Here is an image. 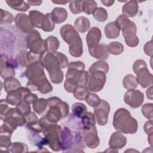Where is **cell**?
<instances>
[{
  "instance_id": "obj_35",
  "label": "cell",
  "mask_w": 153,
  "mask_h": 153,
  "mask_svg": "<svg viewBox=\"0 0 153 153\" xmlns=\"http://www.w3.org/2000/svg\"><path fill=\"white\" fill-rule=\"evenodd\" d=\"M107 50L109 53L113 55H119L124 51L123 45L119 42H112L107 45Z\"/></svg>"
},
{
  "instance_id": "obj_8",
  "label": "cell",
  "mask_w": 153,
  "mask_h": 153,
  "mask_svg": "<svg viewBox=\"0 0 153 153\" xmlns=\"http://www.w3.org/2000/svg\"><path fill=\"white\" fill-rule=\"evenodd\" d=\"M27 47L32 53L41 55L47 51L45 40L41 38L39 32L36 29H33L27 33L26 36Z\"/></svg>"
},
{
  "instance_id": "obj_38",
  "label": "cell",
  "mask_w": 153,
  "mask_h": 153,
  "mask_svg": "<svg viewBox=\"0 0 153 153\" xmlns=\"http://www.w3.org/2000/svg\"><path fill=\"white\" fill-rule=\"evenodd\" d=\"M88 93V88L86 86L78 85L73 92V94L76 99L79 100H85Z\"/></svg>"
},
{
  "instance_id": "obj_17",
  "label": "cell",
  "mask_w": 153,
  "mask_h": 153,
  "mask_svg": "<svg viewBox=\"0 0 153 153\" xmlns=\"http://www.w3.org/2000/svg\"><path fill=\"white\" fill-rule=\"evenodd\" d=\"M40 55L32 53L31 51H22L19 53L16 58L17 65L21 66L27 67L30 64L39 61Z\"/></svg>"
},
{
  "instance_id": "obj_49",
  "label": "cell",
  "mask_w": 153,
  "mask_h": 153,
  "mask_svg": "<svg viewBox=\"0 0 153 153\" xmlns=\"http://www.w3.org/2000/svg\"><path fill=\"white\" fill-rule=\"evenodd\" d=\"M36 100H38L37 96L35 94L31 93V91L26 93L23 98V102L28 104H33Z\"/></svg>"
},
{
  "instance_id": "obj_13",
  "label": "cell",
  "mask_w": 153,
  "mask_h": 153,
  "mask_svg": "<svg viewBox=\"0 0 153 153\" xmlns=\"http://www.w3.org/2000/svg\"><path fill=\"white\" fill-rule=\"evenodd\" d=\"M110 109L111 108L108 102L102 99H101L100 103L94 108V116L99 126H105L107 124Z\"/></svg>"
},
{
  "instance_id": "obj_56",
  "label": "cell",
  "mask_w": 153,
  "mask_h": 153,
  "mask_svg": "<svg viewBox=\"0 0 153 153\" xmlns=\"http://www.w3.org/2000/svg\"><path fill=\"white\" fill-rule=\"evenodd\" d=\"M114 1H109V0H107V1H101V2L106 7H109L113 5V4L114 3Z\"/></svg>"
},
{
  "instance_id": "obj_42",
  "label": "cell",
  "mask_w": 153,
  "mask_h": 153,
  "mask_svg": "<svg viewBox=\"0 0 153 153\" xmlns=\"http://www.w3.org/2000/svg\"><path fill=\"white\" fill-rule=\"evenodd\" d=\"M85 101L88 105L94 108L100 103L101 99L96 94L93 93H88L85 99Z\"/></svg>"
},
{
  "instance_id": "obj_1",
  "label": "cell",
  "mask_w": 153,
  "mask_h": 153,
  "mask_svg": "<svg viewBox=\"0 0 153 153\" xmlns=\"http://www.w3.org/2000/svg\"><path fill=\"white\" fill-rule=\"evenodd\" d=\"M39 62L48 71L51 81L60 84L63 79L62 69L68 67L69 60L67 57L56 51H47L41 55Z\"/></svg>"
},
{
  "instance_id": "obj_26",
  "label": "cell",
  "mask_w": 153,
  "mask_h": 153,
  "mask_svg": "<svg viewBox=\"0 0 153 153\" xmlns=\"http://www.w3.org/2000/svg\"><path fill=\"white\" fill-rule=\"evenodd\" d=\"M90 23L89 20L84 16L78 17L74 22V27L81 33H84L89 30Z\"/></svg>"
},
{
  "instance_id": "obj_28",
  "label": "cell",
  "mask_w": 153,
  "mask_h": 153,
  "mask_svg": "<svg viewBox=\"0 0 153 153\" xmlns=\"http://www.w3.org/2000/svg\"><path fill=\"white\" fill-rule=\"evenodd\" d=\"M20 82L14 76L5 78L4 81V87L5 91L8 93L11 91L18 89L21 87Z\"/></svg>"
},
{
  "instance_id": "obj_14",
  "label": "cell",
  "mask_w": 153,
  "mask_h": 153,
  "mask_svg": "<svg viewBox=\"0 0 153 153\" xmlns=\"http://www.w3.org/2000/svg\"><path fill=\"white\" fill-rule=\"evenodd\" d=\"M144 100V95L138 90L127 91L124 96V102L132 108H137L142 105Z\"/></svg>"
},
{
  "instance_id": "obj_11",
  "label": "cell",
  "mask_w": 153,
  "mask_h": 153,
  "mask_svg": "<svg viewBox=\"0 0 153 153\" xmlns=\"http://www.w3.org/2000/svg\"><path fill=\"white\" fill-rule=\"evenodd\" d=\"M106 73L96 71L90 74L87 82V88L93 92H98L104 87L106 82Z\"/></svg>"
},
{
  "instance_id": "obj_30",
  "label": "cell",
  "mask_w": 153,
  "mask_h": 153,
  "mask_svg": "<svg viewBox=\"0 0 153 153\" xmlns=\"http://www.w3.org/2000/svg\"><path fill=\"white\" fill-rule=\"evenodd\" d=\"M55 23L52 19L51 13H46L44 14L42 20L41 29L45 32H51L54 30Z\"/></svg>"
},
{
  "instance_id": "obj_19",
  "label": "cell",
  "mask_w": 153,
  "mask_h": 153,
  "mask_svg": "<svg viewBox=\"0 0 153 153\" xmlns=\"http://www.w3.org/2000/svg\"><path fill=\"white\" fill-rule=\"evenodd\" d=\"M15 23L19 29L25 33H29L33 30L29 16L24 13H18L15 17Z\"/></svg>"
},
{
  "instance_id": "obj_25",
  "label": "cell",
  "mask_w": 153,
  "mask_h": 153,
  "mask_svg": "<svg viewBox=\"0 0 153 153\" xmlns=\"http://www.w3.org/2000/svg\"><path fill=\"white\" fill-rule=\"evenodd\" d=\"M52 19L57 24L63 23L68 17V12L65 8L61 7H55L51 13Z\"/></svg>"
},
{
  "instance_id": "obj_16",
  "label": "cell",
  "mask_w": 153,
  "mask_h": 153,
  "mask_svg": "<svg viewBox=\"0 0 153 153\" xmlns=\"http://www.w3.org/2000/svg\"><path fill=\"white\" fill-rule=\"evenodd\" d=\"M30 91H31L27 87H21L17 90L8 93L5 100L8 104L13 106H17L23 102V96Z\"/></svg>"
},
{
  "instance_id": "obj_52",
  "label": "cell",
  "mask_w": 153,
  "mask_h": 153,
  "mask_svg": "<svg viewBox=\"0 0 153 153\" xmlns=\"http://www.w3.org/2000/svg\"><path fill=\"white\" fill-rule=\"evenodd\" d=\"M152 124V120H149L148 121H146L143 126V130L148 135L153 134Z\"/></svg>"
},
{
  "instance_id": "obj_18",
  "label": "cell",
  "mask_w": 153,
  "mask_h": 153,
  "mask_svg": "<svg viewBox=\"0 0 153 153\" xmlns=\"http://www.w3.org/2000/svg\"><path fill=\"white\" fill-rule=\"evenodd\" d=\"M137 83L139 84L142 88H146L152 85L153 75L150 73L147 68V66L139 69L136 73Z\"/></svg>"
},
{
  "instance_id": "obj_3",
  "label": "cell",
  "mask_w": 153,
  "mask_h": 153,
  "mask_svg": "<svg viewBox=\"0 0 153 153\" xmlns=\"http://www.w3.org/2000/svg\"><path fill=\"white\" fill-rule=\"evenodd\" d=\"M112 124L115 129L124 134H134L137 130V120L126 108H121L115 111Z\"/></svg>"
},
{
  "instance_id": "obj_48",
  "label": "cell",
  "mask_w": 153,
  "mask_h": 153,
  "mask_svg": "<svg viewBox=\"0 0 153 153\" xmlns=\"http://www.w3.org/2000/svg\"><path fill=\"white\" fill-rule=\"evenodd\" d=\"M16 109L17 111L22 115L26 116L30 112V106L25 102H21L19 105L16 106Z\"/></svg>"
},
{
  "instance_id": "obj_37",
  "label": "cell",
  "mask_w": 153,
  "mask_h": 153,
  "mask_svg": "<svg viewBox=\"0 0 153 153\" xmlns=\"http://www.w3.org/2000/svg\"><path fill=\"white\" fill-rule=\"evenodd\" d=\"M47 51H56L60 46L58 39L53 36H50L45 40Z\"/></svg>"
},
{
  "instance_id": "obj_12",
  "label": "cell",
  "mask_w": 153,
  "mask_h": 153,
  "mask_svg": "<svg viewBox=\"0 0 153 153\" xmlns=\"http://www.w3.org/2000/svg\"><path fill=\"white\" fill-rule=\"evenodd\" d=\"M17 66L16 60L8 57L5 55L1 54L0 72L1 76L2 79L15 76V68Z\"/></svg>"
},
{
  "instance_id": "obj_40",
  "label": "cell",
  "mask_w": 153,
  "mask_h": 153,
  "mask_svg": "<svg viewBox=\"0 0 153 153\" xmlns=\"http://www.w3.org/2000/svg\"><path fill=\"white\" fill-rule=\"evenodd\" d=\"M11 134L8 133L1 132L0 136V146L1 148H4L5 149H9L12 145V142L11 141Z\"/></svg>"
},
{
  "instance_id": "obj_6",
  "label": "cell",
  "mask_w": 153,
  "mask_h": 153,
  "mask_svg": "<svg viewBox=\"0 0 153 153\" xmlns=\"http://www.w3.org/2000/svg\"><path fill=\"white\" fill-rule=\"evenodd\" d=\"M82 136L79 133L72 132L67 127L62 130L60 146L63 152H84Z\"/></svg>"
},
{
  "instance_id": "obj_10",
  "label": "cell",
  "mask_w": 153,
  "mask_h": 153,
  "mask_svg": "<svg viewBox=\"0 0 153 153\" xmlns=\"http://www.w3.org/2000/svg\"><path fill=\"white\" fill-rule=\"evenodd\" d=\"M121 30L126 44L128 46L135 47L138 45L139 40L136 35L137 27L133 22L129 20L121 27Z\"/></svg>"
},
{
  "instance_id": "obj_5",
  "label": "cell",
  "mask_w": 153,
  "mask_h": 153,
  "mask_svg": "<svg viewBox=\"0 0 153 153\" xmlns=\"http://www.w3.org/2000/svg\"><path fill=\"white\" fill-rule=\"evenodd\" d=\"M42 127L43 136L46 145L54 151H59L61 149L60 136L61 127L56 123H50L44 117L39 120Z\"/></svg>"
},
{
  "instance_id": "obj_32",
  "label": "cell",
  "mask_w": 153,
  "mask_h": 153,
  "mask_svg": "<svg viewBox=\"0 0 153 153\" xmlns=\"http://www.w3.org/2000/svg\"><path fill=\"white\" fill-rule=\"evenodd\" d=\"M86 106L81 102H76L72 106V112L77 118H81L87 112Z\"/></svg>"
},
{
  "instance_id": "obj_24",
  "label": "cell",
  "mask_w": 153,
  "mask_h": 153,
  "mask_svg": "<svg viewBox=\"0 0 153 153\" xmlns=\"http://www.w3.org/2000/svg\"><path fill=\"white\" fill-rule=\"evenodd\" d=\"M120 29L115 22L108 23L105 27L104 32L108 39H115L118 37L120 33Z\"/></svg>"
},
{
  "instance_id": "obj_54",
  "label": "cell",
  "mask_w": 153,
  "mask_h": 153,
  "mask_svg": "<svg viewBox=\"0 0 153 153\" xmlns=\"http://www.w3.org/2000/svg\"><path fill=\"white\" fill-rule=\"evenodd\" d=\"M146 96L147 97L150 99V100H152V85H151L148 88V90H146Z\"/></svg>"
},
{
  "instance_id": "obj_21",
  "label": "cell",
  "mask_w": 153,
  "mask_h": 153,
  "mask_svg": "<svg viewBox=\"0 0 153 153\" xmlns=\"http://www.w3.org/2000/svg\"><path fill=\"white\" fill-rule=\"evenodd\" d=\"M88 51L93 57L97 59L106 60L109 57L107 45L103 44H99L95 46L88 47Z\"/></svg>"
},
{
  "instance_id": "obj_45",
  "label": "cell",
  "mask_w": 153,
  "mask_h": 153,
  "mask_svg": "<svg viewBox=\"0 0 153 153\" xmlns=\"http://www.w3.org/2000/svg\"><path fill=\"white\" fill-rule=\"evenodd\" d=\"M1 24H10L14 20V16L11 13L4 10L3 9H1Z\"/></svg>"
},
{
  "instance_id": "obj_57",
  "label": "cell",
  "mask_w": 153,
  "mask_h": 153,
  "mask_svg": "<svg viewBox=\"0 0 153 153\" xmlns=\"http://www.w3.org/2000/svg\"><path fill=\"white\" fill-rule=\"evenodd\" d=\"M148 141L149 143L150 144V145L152 146V134H151L148 135Z\"/></svg>"
},
{
  "instance_id": "obj_43",
  "label": "cell",
  "mask_w": 153,
  "mask_h": 153,
  "mask_svg": "<svg viewBox=\"0 0 153 153\" xmlns=\"http://www.w3.org/2000/svg\"><path fill=\"white\" fill-rule=\"evenodd\" d=\"M10 152L19 153V152H26L28 151L27 146L22 142H14L10 147Z\"/></svg>"
},
{
  "instance_id": "obj_34",
  "label": "cell",
  "mask_w": 153,
  "mask_h": 153,
  "mask_svg": "<svg viewBox=\"0 0 153 153\" xmlns=\"http://www.w3.org/2000/svg\"><path fill=\"white\" fill-rule=\"evenodd\" d=\"M109 65L103 60L97 61L94 63L89 68V72L91 74L96 71H102L107 73L109 71Z\"/></svg>"
},
{
  "instance_id": "obj_22",
  "label": "cell",
  "mask_w": 153,
  "mask_h": 153,
  "mask_svg": "<svg viewBox=\"0 0 153 153\" xmlns=\"http://www.w3.org/2000/svg\"><path fill=\"white\" fill-rule=\"evenodd\" d=\"M102 38L100 30L97 27H91L86 35V41L88 47L98 45Z\"/></svg>"
},
{
  "instance_id": "obj_46",
  "label": "cell",
  "mask_w": 153,
  "mask_h": 153,
  "mask_svg": "<svg viewBox=\"0 0 153 153\" xmlns=\"http://www.w3.org/2000/svg\"><path fill=\"white\" fill-rule=\"evenodd\" d=\"M69 9L73 14H78L82 11L83 1H72L69 2Z\"/></svg>"
},
{
  "instance_id": "obj_29",
  "label": "cell",
  "mask_w": 153,
  "mask_h": 153,
  "mask_svg": "<svg viewBox=\"0 0 153 153\" xmlns=\"http://www.w3.org/2000/svg\"><path fill=\"white\" fill-rule=\"evenodd\" d=\"M5 1L10 7L15 10L26 11L30 8V5L27 3L26 1L19 0H6Z\"/></svg>"
},
{
  "instance_id": "obj_15",
  "label": "cell",
  "mask_w": 153,
  "mask_h": 153,
  "mask_svg": "<svg viewBox=\"0 0 153 153\" xmlns=\"http://www.w3.org/2000/svg\"><path fill=\"white\" fill-rule=\"evenodd\" d=\"M82 136L84 143L89 148L94 149L100 143L96 126L90 128H82Z\"/></svg>"
},
{
  "instance_id": "obj_36",
  "label": "cell",
  "mask_w": 153,
  "mask_h": 153,
  "mask_svg": "<svg viewBox=\"0 0 153 153\" xmlns=\"http://www.w3.org/2000/svg\"><path fill=\"white\" fill-rule=\"evenodd\" d=\"M32 105L33 111L38 114H41L44 112L48 106L47 100L44 98L36 100Z\"/></svg>"
},
{
  "instance_id": "obj_39",
  "label": "cell",
  "mask_w": 153,
  "mask_h": 153,
  "mask_svg": "<svg viewBox=\"0 0 153 153\" xmlns=\"http://www.w3.org/2000/svg\"><path fill=\"white\" fill-rule=\"evenodd\" d=\"M97 3L94 1H83L82 11L86 14H93L97 9Z\"/></svg>"
},
{
  "instance_id": "obj_7",
  "label": "cell",
  "mask_w": 153,
  "mask_h": 153,
  "mask_svg": "<svg viewBox=\"0 0 153 153\" xmlns=\"http://www.w3.org/2000/svg\"><path fill=\"white\" fill-rule=\"evenodd\" d=\"M49 110L44 118L50 123H57L62 118L67 117L69 108L68 104L57 97H51L47 99Z\"/></svg>"
},
{
  "instance_id": "obj_41",
  "label": "cell",
  "mask_w": 153,
  "mask_h": 153,
  "mask_svg": "<svg viewBox=\"0 0 153 153\" xmlns=\"http://www.w3.org/2000/svg\"><path fill=\"white\" fill-rule=\"evenodd\" d=\"M93 15L96 20L100 22L106 21L108 18V13L106 10L102 7L97 8Z\"/></svg>"
},
{
  "instance_id": "obj_9",
  "label": "cell",
  "mask_w": 153,
  "mask_h": 153,
  "mask_svg": "<svg viewBox=\"0 0 153 153\" xmlns=\"http://www.w3.org/2000/svg\"><path fill=\"white\" fill-rule=\"evenodd\" d=\"M4 124L13 131L15 130L18 126L21 127L26 124V117L20 114L16 108H10L3 118Z\"/></svg>"
},
{
  "instance_id": "obj_27",
  "label": "cell",
  "mask_w": 153,
  "mask_h": 153,
  "mask_svg": "<svg viewBox=\"0 0 153 153\" xmlns=\"http://www.w3.org/2000/svg\"><path fill=\"white\" fill-rule=\"evenodd\" d=\"M44 14L36 10H32L29 13V19L33 27L41 28L42 20Z\"/></svg>"
},
{
  "instance_id": "obj_44",
  "label": "cell",
  "mask_w": 153,
  "mask_h": 153,
  "mask_svg": "<svg viewBox=\"0 0 153 153\" xmlns=\"http://www.w3.org/2000/svg\"><path fill=\"white\" fill-rule=\"evenodd\" d=\"M78 86V82L74 79L66 78L64 82V88L68 93H73Z\"/></svg>"
},
{
  "instance_id": "obj_33",
  "label": "cell",
  "mask_w": 153,
  "mask_h": 153,
  "mask_svg": "<svg viewBox=\"0 0 153 153\" xmlns=\"http://www.w3.org/2000/svg\"><path fill=\"white\" fill-rule=\"evenodd\" d=\"M83 128H90L95 127L96 120L93 114L90 112H87L86 114L81 118Z\"/></svg>"
},
{
  "instance_id": "obj_55",
  "label": "cell",
  "mask_w": 153,
  "mask_h": 153,
  "mask_svg": "<svg viewBox=\"0 0 153 153\" xmlns=\"http://www.w3.org/2000/svg\"><path fill=\"white\" fill-rule=\"evenodd\" d=\"M26 2L29 5H40L42 2V1H26Z\"/></svg>"
},
{
  "instance_id": "obj_2",
  "label": "cell",
  "mask_w": 153,
  "mask_h": 153,
  "mask_svg": "<svg viewBox=\"0 0 153 153\" xmlns=\"http://www.w3.org/2000/svg\"><path fill=\"white\" fill-rule=\"evenodd\" d=\"M44 68L39 61L34 62L27 66L25 75L28 79L26 87L30 91L38 90L41 93L47 94L53 90V87L44 73Z\"/></svg>"
},
{
  "instance_id": "obj_31",
  "label": "cell",
  "mask_w": 153,
  "mask_h": 153,
  "mask_svg": "<svg viewBox=\"0 0 153 153\" xmlns=\"http://www.w3.org/2000/svg\"><path fill=\"white\" fill-rule=\"evenodd\" d=\"M123 84L124 87L128 90H134L138 85L136 77H135L132 74H128L124 76L123 80Z\"/></svg>"
},
{
  "instance_id": "obj_23",
  "label": "cell",
  "mask_w": 153,
  "mask_h": 153,
  "mask_svg": "<svg viewBox=\"0 0 153 153\" xmlns=\"http://www.w3.org/2000/svg\"><path fill=\"white\" fill-rule=\"evenodd\" d=\"M138 9L139 5L136 1H129L123 6L122 12L127 17H133L137 14Z\"/></svg>"
},
{
  "instance_id": "obj_53",
  "label": "cell",
  "mask_w": 153,
  "mask_h": 153,
  "mask_svg": "<svg viewBox=\"0 0 153 153\" xmlns=\"http://www.w3.org/2000/svg\"><path fill=\"white\" fill-rule=\"evenodd\" d=\"M143 50L145 53L149 56H152V41L150 40L149 41L147 42L143 47Z\"/></svg>"
},
{
  "instance_id": "obj_50",
  "label": "cell",
  "mask_w": 153,
  "mask_h": 153,
  "mask_svg": "<svg viewBox=\"0 0 153 153\" xmlns=\"http://www.w3.org/2000/svg\"><path fill=\"white\" fill-rule=\"evenodd\" d=\"M8 103L6 101V100L2 99L1 100V105H0V113H1V119L4 117L7 111L9 110L10 108L8 106Z\"/></svg>"
},
{
  "instance_id": "obj_4",
  "label": "cell",
  "mask_w": 153,
  "mask_h": 153,
  "mask_svg": "<svg viewBox=\"0 0 153 153\" xmlns=\"http://www.w3.org/2000/svg\"><path fill=\"white\" fill-rule=\"evenodd\" d=\"M60 33L63 39L69 45V54L75 57L81 56L83 53L82 42L75 28L69 24L63 25L60 28Z\"/></svg>"
},
{
  "instance_id": "obj_51",
  "label": "cell",
  "mask_w": 153,
  "mask_h": 153,
  "mask_svg": "<svg viewBox=\"0 0 153 153\" xmlns=\"http://www.w3.org/2000/svg\"><path fill=\"white\" fill-rule=\"evenodd\" d=\"M146 63L145 62V60H142V59H138L137 60H136L133 65V70L134 71V72L136 74V72L140 69V68L146 66Z\"/></svg>"
},
{
  "instance_id": "obj_58",
  "label": "cell",
  "mask_w": 153,
  "mask_h": 153,
  "mask_svg": "<svg viewBox=\"0 0 153 153\" xmlns=\"http://www.w3.org/2000/svg\"><path fill=\"white\" fill-rule=\"evenodd\" d=\"M53 3H54V4H67L68 2H68V1H57V2H54V1H52Z\"/></svg>"
},
{
  "instance_id": "obj_47",
  "label": "cell",
  "mask_w": 153,
  "mask_h": 153,
  "mask_svg": "<svg viewBox=\"0 0 153 153\" xmlns=\"http://www.w3.org/2000/svg\"><path fill=\"white\" fill-rule=\"evenodd\" d=\"M142 112L143 115V116L149 119V120H152L153 118V104L151 103H146L143 105L142 107Z\"/></svg>"
},
{
  "instance_id": "obj_20",
  "label": "cell",
  "mask_w": 153,
  "mask_h": 153,
  "mask_svg": "<svg viewBox=\"0 0 153 153\" xmlns=\"http://www.w3.org/2000/svg\"><path fill=\"white\" fill-rule=\"evenodd\" d=\"M126 143V137L121 132L117 131L114 132L111 136L109 141V146L110 149L117 151V149H121L125 146Z\"/></svg>"
}]
</instances>
